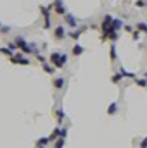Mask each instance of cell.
Returning a JSON list of instances; mask_svg holds the SVG:
<instances>
[{
	"label": "cell",
	"mask_w": 147,
	"mask_h": 148,
	"mask_svg": "<svg viewBox=\"0 0 147 148\" xmlns=\"http://www.w3.org/2000/svg\"><path fill=\"white\" fill-rule=\"evenodd\" d=\"M135 7H137V9H144V7H146V2H144V0H137V2H135Z\"/></svg>",
	"instance_id": "cell-26"
},
{
	"label": "cell",
	"mask_w": 147,
	"mask_h": 148,
	"mask_svg": "<svg viewBox=\"0 0 147 148\" xmlns=\"http://www.w3.org/2000/svg\"><path fill=\"white\" fill-rule=\"evenodd\" d=\"M0 31H2V35L10 33V26H0Z\"/></svg>",
	"instance_id": "cell-27"
},
{
	"label": "cell",
	"mask_w": 147,
	"mask_h": 148,
	"mask_svg": "<svg viewBox=\"0 0 147 148\" xmlns=\"http://www.w3.org/2000/svg\"><path fill=\"white\" fill-rule=\"evenodd\" d=\"M52 10H54L55 14H59V16H64V14L68 12V9H66V5H64L62 0H54V3H52Z\"/></svg>",
	"instance_id": "cell-3"
},
{
	"label": "cell",
	"mask_w": 147,
	"mask_h": 148,
	"mask_svg": "<svg viewBox=\"0 0 147 148\" xmlns=\"http://www.w3.org/2000/svg\"><path fill=\"white\" fill-rule=\"evenodd\" d=\"M87 29H88L87 26H81L80 29H73L71 33H66V36H69V38H71V40H78V38L81 36V33H85Z\"/></svg>",
	"instance_id": "cell-6"
},
{
	"label": "cell",
	"mask_w": 147,
	"mask_h": 148,
	"mask_svg": "<svg viewBox=\"0 0 147 148\" xmlns=\"http://www.w3.org/2000/svg\"><path fill=\"white\" fill-rule=\"evenodd\" d=\"M49 143H50V140H49V138H40V140L37 141V147H47Z\"/></svg>",
	"instance_id": "cell-19"
},
{
	"label": "cell",
	"mask_w": 147,
	"mask_h": 148,
	"mask_svg": "<svg viewBox=\"0 0 147 148\" xmlns=\"http://www.w3.org/2000/svg\"><path fill=\"white\" fill-rule=\"evenodd\" d=\"M55 117H57V121H59V122H62V121L66 119L64 110H62V109H57V110H55Z\"/></svg>",
	"instance_id": "cell-16"
},
{
	"label": "cell",
	"mask_w": 147,
	"mask_h": 148,
	"mask_svg": "<svg viewBox=\"0 0 147 148\" xmlns=\"http://www.w3.org/2000/svg\"><path fill=\"white\" fill-rule=\"evenodd\" d=\"M7 48L12 52V53H16V50H17V47H16V43L14 41H10V43H7Z\"/></svg>",
	"instance_id": "cell-23"
},
{
	"label": "cell",
	"mask_w": 147,
	"mask_h": 148,
	"mask_svg": "<svg viewBox=\"0 0 147 148\" xmlns=\"http://www.w3.org/2000/svg\"><path fill=\"white\" fill-rule=\"evenodd\" d=\"M0 26H2V23H0Z\"/></svg>",
	"instance_id": "cell-33"
},
{
	"label": "cell",
	"mask_w": 147,
	"mask_h": 148,
	"mask_svg": "<svg viewBox=\"0 0 147 148\" xmlns=\"http://www.w3.org/2000/svg\"><path fill=\"white\" fill-rule=\"evenodd\" d=\"M132 38H133L135 41H139V40H140V31H137V29H133V33H132Z\"/></svg>",
	"instance_id": "cell-25"
},
{
	"label": "cell",
	"mask_w": 147,
	"mask_h": 148,
	"mask_svg": "<svg viewBox=\"0 0 147 148\" xmlns=\"http://www.w3.org/2000/svg\"><path fill=\"white\" fill-rule=\"evenodd\" d=\"M133 81H135V84H139L140 88H147V81L146 79H139V77H135Z\"/></svg>",
	"instance_id": "cell-20"
},
{
	"label": "cell",
	"mask_w": 147,
	"mask_h": 148,
	"mask_svg": "<svg viewBox=\"0 0 147 148\" xmlns=\"http://www.w3.org/2000/svg\"><path fill=\"white\" fill-rule=\"evenodd\" d=\"M37 59L40 60V62H42V64H45V62H47V59H45L43 55H40V53H37Z\"/></svg>",
	"instance_id": "cell-29"
},
{
	"label": "cell",
	"mask_w": 147,
	"mask_h": 148,
	"mask_svg": "<svg viewBox=\"0 0 147 148\" xmlns=\"http://www.w3.org/2000/svg\"><path fill=\"white\" fill-rule=\"evenodd\" d=\"M0 53H3V55H9V57L12 55V52H10L7 47H0Z\"/></svg>",
	"instance_id": "cell-24"
},
{
	"label": "cell",
	"mask_w": 147,
	"mask_h": 148,
	"mask_svg": "<svg viewBox=\"0 0 147 148\" xmlns=\"http://www.w3.org/2000/svg\"><path fill=\"white\" fill-rule=\"evenodd\" d=\"M121 79H123V76H121V74H119V71H118V73H114V76H112V77H111V81H112V83H114V84H118V83H119V81H121Z\"/></svg>",
	"instance_id": "cell-18"
},
{
	"label": "cell",
	"mask_w": 147,
	"mask_h": 148,
	"mask_svg": "<svg viewBox=\"0 0 147 148\" xmlns=\"http://www.w3.org/2000/svg\"><path fill=\"white\" fill-rule=\"evenodd\" d=\"M66 38V28L64 26H55L54 28V40L55 41H61Z\"/></svg>",
	"instance_id": "cell-4"
},
{
	"label": "cell",
	"mask_w": 147,
	"mask_h": 148,
	"mask_svg": "<svg viewBox=\"0 0 147 148\" xmlns=\"http://www.w3.org/2000/svg\"><path fill=\"white\" fill-rule=\"evenodd\" d=\"M14 43H16V47L24 53V55H28V53H38V48L33 45V43H28V41H24V38H21V36H17L16 40H14Z\"/></svg>",
	"instance_id": "cell-1"
},
{
	"label": "cell",
	"mask_w": 147,
	"mask_h": 148,
	"mask_svg": "<svg viewBox=\"0 0 147 148\" xmlns=\"http://www.w3.org/2000/svg\"><path fill=\"white\" fill-rule=\"evenodd\" d=\"M144 79H146V81H147V73H144Z\"/></svg>",
	"instance_id": "cell-32"
},
{
	"label": "cell",
	"mask_w": 147,
	"mask_h": 148,
	"mask_svg": "<svg viewBox=\"0 0 147 148\" xmlns=\"http://www.w3.org/2000/svg\"><path fill=\"white\" fill-rule=\"evenodd\" d=\"M116 112H118V102H112L109 107H107V114L109 115H114Z\"/></svg>",
	"instance_id": "cell-14"
},
{
	"label": "cell",
	"mask_w": 147,
	"mask_h": 148,
	"mask_svg": "<svg viewBox=\"0 0 147 148\" xmlns=\"http://www.w3.org/2000/svg\"><path fill=\"white\" fill-rule=\"evenodd\" d=\"M135 29H137V31H140V33H146V35H147V24H146V23H137Z\"/></svg>",
	"instance_id": "cell-15"
},
{
	"label": "cell",
	"mask_w": 147,
	"mask_h": 148,
	"mask_svg": "<svg viewBox=\"0 0 147 148\" xmlns=\"http://www.w3.org/2000/svg\"><path fill=\"white\" fill-rule=\"evenodd\" d=\"M64 21H66V24H68L69 28H73V29H76V26H78V19L74 17L73 14L66 12V14H64Z\"/></svg>",
	"instance_id": "cell-5"
},
{
	"label": "cell",
	"mask_w": 147,
	"mask_h": 148,
	"mask_svg": "<svg viewBox=\"0 0 147 148\" xmlns=\"http://www.w3.org/2000/svg\"><path fill=\"white\" fill-rule=\"evenodd\" d=\"M109 50H111V59H112V62H114V60L118 59V55H116V45H114V43H111Z\"/></svg>",
	"instance_id": "cell-17"
},
{
	"label": "cell",
	"mask_w": 147,
	"mask_h": 148,
	"mask_svg": "<svg viewBox=\"0 0 147 148\" xmlns=\"http://www.w3.org/2000/svg\"><path fill=\"white\" fill-rule=\"evenodd\" d=\"M43 71L49 74H55V67H50V66H47V64H43Z\"/></svg>",
	"instance_id": "cell-22"
},
{
	"label": "cell",
	"mask_w": 147,
	"mask_h": 148,
	"mask_svg": "<svg viewBox=\"0 0 147 148\" xmlns=\"http://www.w3.org/2000/svg\"><path fill=\"white\" fill-rule=\"evenodd\" d=\"M54 143H55V145H54V148H64V138H57Z\"/></svg>",
	"instance_id": "cell-21"
},
{
	"label": "cell",
	"mask_w": 147,
	"mask_h": 148,
	"mask_svg": "<svg viewBox=\"0 0 147 148\" xmlns=\"http://www.w3.org/2000/svg\"><path fill=\"white\" fill-rule=\"evenodd\" d=\"M125 28V31H128V33H133V28L132 26H123Z\"/></svg>",
	"instance_id": "cell-31"
},
{
	"label": "cell",
	"mask_w": 147,
	"mask_h": 148,
	"mask_svg": "<svg viewBox=\"0 0 147 148\" xmlns=\"http://www.w3.org/2000/svg\"><path fill=\"white\" fill-rule=\"evenodd\" d=\"M83 52H85V48H83L81 45H78V43H74V45H73V50H71V53H73L74 57H80Z\"/></svg>",
	"instance_id": "cell-10"
},
{
	"label": "cell",
	"mask_w": 147,
	"mask_h": 148,
	"mask_svg": "<svg viewBox=\"0 0 147 148\" xmlns=\"http://www.w3.org/2000/svg\"><path fill=\"white\" fill-rule=\"evenodd\" d=\"M146 5H147V2H146Z\"/></svg>",
	"instance_id": "cell-34"
},
{
	"label": "cell",
	"mask_w": 147,
	"mask_h": 148,
	"mask_svg": "<svg viewBox=\"0 0 147 148\" xmlns=\"http://www.w3.org/2000/svg\"><path fill=\"white\" fill-rule=\"evenodd\" d=\"M111 26H112V28H114L116 31H119V29H121V28L125 26V23H123L121 19H116V17H112V24H111Z\"/></svg>",
	"instance_id": "cell-11"
},
{
	"label": "cell",
	"mask_w": 147,
	"mask_h": 148,
	"mask_svg": "<svg viewBox=\"0 0 147 148\" xmlns=\"http://www.w3.org/2000/svg\"><path fill=\"white\" fill-rule=\"evenodd\" d=\"M64 83H66V77H62V76H57V77L52 79V84H54L55 90H62L64 88Z\"/></svg>",
	"instance_id": "cell-7"
},
{
	"label": "cell",
	"mask_w": 147,
	"mask_h": 148,
	"mask_svg": "<svg viewBox=\"0 0 147 148\" xmlns=\"http://www.w3.org/2000/svg\"><path fill=\"white\" fill-rule=\"evenodd\" d=\"M140 148H147V136L142 140V143H140Z\"/></svg>",
	"instance_id": "cell-30"
},
{
	"label": "cell",
	"mask_w": 147,
	"mask_h": 148,
	"mask_svg": "<svg viewBox=\"0 0 147 148\" xmlns=\"http://www.w3.org/2000/svg\"><path fill=\"white\" fill-rule=\"evenodd\" d=\"M68 136V127H61V136L59 138H66Z\"/></svg>",
	"instance_id": "cell-28"
},
{
	"label": "cell",
	"mask_w": 147,
	"mask_h": 148,
	"mask_svg": "<svg viewBox=\"0 0 147 148\" xmlns=\"http://www.w3.org/2000/svg\"><path fill=\"white\" fill-rule=\"evenodd\" d=\"M9 60H10L12 64H21V66H30V59H28L26 55H23V53H12V55L9 57Z\"/></svg>",
	"instance_id": "cell-2"
},
{
	"label": "cell",
	"mask_w": 147,
	"mask_h": 148,
	"mask_svg": "<svg viewBox=\"0 0 147 148\" xmlns=\"http://www.w3.org/2000/svg\"><path fill=\"white\" fill-rule=\"evenodd\" d=\"M119 74H121L123 77H130V79H135V77H137V76H135V73H130V71H125L123 67L119 69Z\"/></svg>",
	"instance_id": "cell-13"
},
{
	"label": "cell",
	"mask_w": 147,
	"mask_h": 148,
	"mask_svg": "<svg viewBox=\"0 0 147 148\" xmlns=\"http://www.w3.org/2000/svg\"><path fill=\"white\" fill-rule=\"evenodd\" d=\"M111 24H112V16L109 14H106L104 17H102V29H107Z\"/></svg>",
	"instance_id": "cell-9"
},
{
	"label": "cell",
	"mask_w": 147,
	"mask_h": 148,
	"mask_svg": "<svg viewBox=\"0 0 147 148\" xmlns=\"http://www.w3.org/2000/svg\"><path fill=\"white\" fill-rule=\"evenodd\" d=\"M59 57H61V53H59V52H52V53H50V57H49V62H50L52 66H55V64H57V60H59Z\"/></svg>",
	"instance_id": "cell-12"
},
{
	"label": "cell",
	"mask_w": 147,
	"mask_h": 148,
	"mask_svg": "<svg viewBox=\"0 0 147 148\" xmlns=\"http://www.w3.org/2000/svg\"><path fill=\"white\" fill-rule=\"evenodd\" d=\"M66 62H68V55L66 53H61V57H59V60H57V64L54 66L55 69H62L64 66H66Z\"/></svg>",
	"instance_id": "cell-8"
}]
</instances>
